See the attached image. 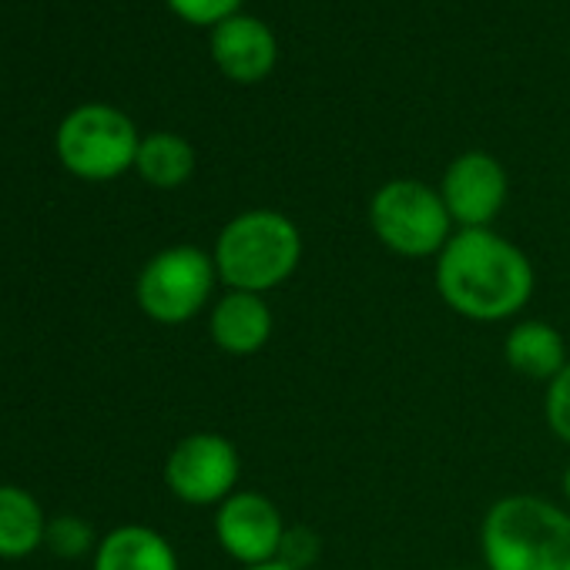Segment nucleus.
<instances>
[{
    "label": "nucleus",
    "instance_id": "1",
    "mask_svg": "<svg viewBox=\"0 0 570 570\" xmlns=\"http://www.w3.org/2000/svg\"><path fill=\"white\" fill-rule=\"evenodd\" d=\"M443 306L470 323L517 320L537 289L530 255L497 228H456L433 258Z\"/></svg>",
    "mask_w": 570,
    "mask_h": 570
},
{
    "label": "nucleus",
    "instance_id": "3",
    "mask_svg": "<svg viewBox=\"0 0 570 570\" xmlns=\"http://www.w3.org/2000/svg\"><path fill=\"white\" fill-rule=\"evenodd\" d=\"M483 570H570V513L537 493H507L480 520Z\"/></svg>",
    "mask_w": 570,
    "mask_h": 570
},
{
    "label": "nucleus",
    "instance_id": "16",
    "mask_svg": "<svg viewBox=\"0 0 570 570\" xmlns=\"http://www.w3.org/2000/svg\"><path fill=\"white\" fill-rule=\"evenodd\" d=\"M543 420L553 440L570 446V363L543 386Z\"/></svg>",
    "mask_w": 570,
    "mask_h": 570
},
{
    "label": "nucleus",
    "instance_id": "13",
    "mask_svg": "<svg viewBox=\"0 0 570 570\" xmlns=\"http://www.w3.org/2000/svg\"><path fill=\"white\" fill-rule=\"evenodd\" d=\"M95 570H181L171 540L151 527L125 523L101 537Z\"/></svg>",
    "mask_w": 570,
    "mask_h": 570
},
{
    "label": "nucleus",
    "instance_id": "18",
    "mask_svg": "<svg viewBox=\"0 0 570 570\" xmlns=\"http://www.w3.org/2000/svg\"><path fill=\"white\" fill-rule=\"evenodd\" d=\"M45 543H48L55 553H61V557H81L85 550H91L95 533H91V527H88L81 517L71 513V517H58V520L48 523Z\"/></svg>",
    "mask_w": 570,
    "mask_h": 570
},
{
    "label": "nucleus",
    "instance_id": "5",
    "mask_svg": "<svg viewBox=\"0 0 570 570\" xmlns=\"http://www.w3.org/2000/svg\"><path fill=\"white\" fill-rule=\"evenodd\" d=\"M215 258L198 245H168L155 252L135 282L141 313L158 326H185L215 299Z\"/></svg>",
    "mask_w": 570,
    "mask_h": 570
},
{
    "label": "nucleus",
    "instance_id": "12",
    "mask_svg": "<svg viewBox=\"0 0 570 570\" xmlns=\"http://www.w3.org/2000/svg\"><path fill=\"white\" fill-rule=\"evenodd\" d=\"M503 363L533 383H550L567 363V340L547 320H517L503 336Z\"/></svg>",
    "mask_w": 570,
    "mask_h": 570
},
{
    "label": "nucleus",
    "instance_id": "22",
    "mask_svg": "<svg viewBox=\"0 0 570 570\" xmlns=\"http://www.w3.org/2000/svg\"><path fill=\"white\" fill-rule=\"evenodd\" d=\"M370 570H373V567H370Z\"/></svg>",
    "mask_w": 570,
    "mask_h": 570
},
{
    "label": "nucleus",
    "instance_id": "10",
    "mask_svg": "<svg viewBox=\"0 0 570 570\" xmlns=\"http://www.w3.org/2000/svg\"><path fill=\"white\" fill-rule=\"evenodd\" d=\"M212 61L235 85H258L278 65L275 31L252 14H235L212 28Z\"/></svg>",
    "mask_w": 570,
    "mask_h": 570
},
{
    "label": "nucleus",
    "instance_id": "2",
    "mask_svg": "<svg viewBox=\"0 0 570 570\" xmlns=\"http://www.w3.org/2000/svg\"><path fill=\"white\" fill-rule=\"evenodd\" d=\"M303 232L275 208H248L232 215L212 248L215 272L225 289L268 296L303 265Z\"/></svg>",
    "mask_w": 570,
    "mask_h": 570
},
{
    "label": "nucleus",
    "instance_id": "7",
    "mask_svg": "<svg viewBox=\"0 0 570 570\" xmlns=\"http://www.w3.org/2000/svg\"><path fill=\"white\" fill-rule=\"evenodd\" d=\"M238 446L222 433H188L165 460V483L188 507H218L238 490Z\"/></svg>",
    "mask_w": 570,
    "mask_h": 570
},
{
    "label": "nucleus",
    "instance_id": "17",
    "mask_svg": "<svg viewBox=\"0 0 570 570\" xmlns=\"http://www.w3.org/2000/svg\"><path fill=\"white\" fill-rule=\"evenodd\" d=\"M168 11L191 28H218L222 21L242 14L245 0H165Z\"/></svg>",
    "mask_w": 570,
    "mask_h": 570
},
{
    "label": "nucleus",
    "instance_id": "8",
    "mask_svg": "<svg viewBox=\"0 0 570 570\" xmlns=\"http://www.w3.org/2000/svg\"><path fill=\"white\" fill-rule=\"evenodd\" d=\"M285 523L278 503L258 490H235L215 507V540L242 567H258L278 560Z\"/></svg>",
    "mask_w": 570,
    "mask_h": 570
},
{
    "label": "nucleus",
    "instance_id": "4",
    "mask_svg": "<svg viewBox=\"0 0 570 570\" xmlns=\"http://www.w3.org/2000/svg\"><path fill=\"white\" fill-rule=\"evenodd\" d=\"M366 218L386 252L413 262L436 258L456 232L440 188L420 178H390L380 185L370 198Z\"/></svg>",
    "mask_w": 570,
    "mask_h": 570
},
{
    "label": "nucleus",
    "instance_id": "20",
    "mask_svg": "<svg viewBox=\"0 0 570 570\" xmlns=\"http://www.w3.org/2000/svg\"><path fill=\"white\" fill-rule=\"evenodd\" d=\"M242 570H296V567L282 563V560H268V563H258V567H242Z\"/></svg>",
    "mask_w": 570,
    "mask_h": 570
},
{
    "label": "nucleus",
    "instance_id": "21",
    "mask_svg": "<svg viewBox=\"0 0 570 570\" xmlns=\"http://www.w3.org/2000/svg\"><path fill=\"white\" fill-rule=\"evenodd\" d=\"M560 493H563V500L570 503V463H567L563 473H560Z\"/></svg>",
    "mask_w": 570,
    "mask_h": 570
},
{
    "label": "nucleus",
    "instance_id": "14",
    "mask_svg": "<svg viewBox=\"0 0 570 570\" xmlns=\"http://www.w3.org/2000/svg\"><path fill=\"white\" fill-rule=\"evenodd\" d=\"M48 537V520L41 503L21 490L4 483L0 487V557L18 560L35 553Z\"/></svg>",
    "mask_w": 570,
    "mask_h": 570
},
{
    "label": "nucleus",
    "instance_id": "11",
    "mask_svg": "<svg viewBox=\"0 0 570 570\" xmlns=\"http://www.w3.org/2000/svg\"><path fill=\"white\" fill-rule=\"evenodd\" d=\"M275 330V313L265 296L225 289L208 313V336L212 343L235 360L255 356L268 346Z\"/></svg>",
    "mask_w": 570,
    "mask_h": 570
},
{
    "label": "nucleus",
    "instance_id": "15",
    "mask_svg": "<svg viewBox=\"0 0 570 570\" xmlns=\"http://www.w3.org/2000/svg\"><path fill=\"white\" fill-rule=\"evenodd\" d=\"M135 171L151 188H161V191L181 188L195 175V148L188 138H181L175 131H155V135L141 138Z\"/></svg>",
    "mask_w": 570,
    "mask_h": 570
},
{
    "label": "nucleus",
    "instance_id": "9",
    "mask_svg": "<svg viewBox=\"0 0 570 570\" xmlns=\"http://www.w3.org/2000/svg\"><path fill=\"white\" fill-rule=\"evenodd\" d=\"M443 205L456 228H493L510 198V175L487 151L456 155L440 178Z\"/></svg>",
    "mask_w": 570,
    "mask_h": 570
},
{
    "label": "nucleus",
    "instance_id": "6",
    "mask_svg": "<svg viewBox=\"0 0 570 570\" xmlns=\"http://www.w3.org/2000/svg\"><path fill=\"white\" fill-rule=\"evenodd\" d=\"M55 145L71 175L85 181H111L135 168L141 138L125 111L111 105H81L61 121Z\"/></svg>",
    "mask_w": 570,
    "mask_h": 570
},
{
    "label": "nucleus",
    "instance_id": "19",
    "mask_svg": "<svg viewBox=\"0 0 570 570\" xmlns=\"http://www.w3.org/2000/svg\"><path fill=\"white\" fill-rule=\"evenodd\" d=\"M323 557V540L313 527H289L285 530V540H282V550H278V560L289 563L296 570H313Z\"/></svg>",
    "mask_w": 570,
    "mask_h": 570
}]
</instances>
